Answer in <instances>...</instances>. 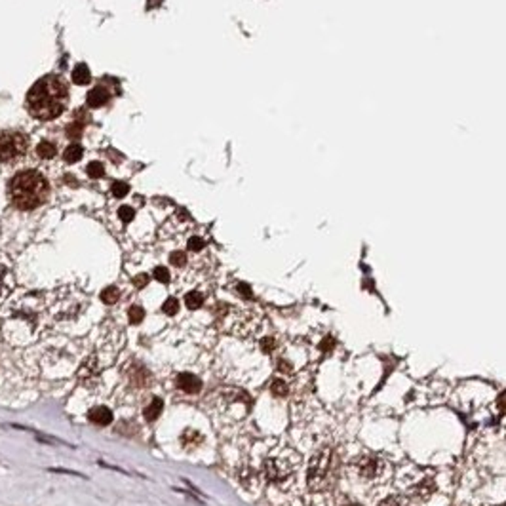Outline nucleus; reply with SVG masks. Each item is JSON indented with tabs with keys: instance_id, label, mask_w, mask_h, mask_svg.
I'll return each instance as SVG.
<instances>
[{
	"instance_id": "nucleus-1",
	"label": "nucleus",
	"mask_w": 506,
	"mask_h": 506,
	"mask_svg": "<svg viewBox=\"0 0 506 506\" xmlns=\"http://www.w3.org/2000/svg\"><path fill=\"white\" fill-rule=\"evenodd\" d=\"M69 103V88L61 76L48 75L37 80L27 94V111L32 119L48 120L57 119Z\"/></svg>"
},
{
	"instance_id": "nucleus-2",
	"label": "nucleus",
	"mask_w": 506,
	"mask_h": 506,
	"mask_svg": "<svg viewBox=\"0 0 506 506\" xmlns=\"http://www.w3.org/2000/svg\"><path fill=\"white\" fill-rule=\"evenodd\" d=\"M8 194L18 210L31 212L50 198V183L38 171H19L10 179Z\"/></svg>"
},
{
	"instance_id": "nucleus-3",
	"label": "nucleus",
	"mask_w": 506,
	"mask_h": 506,
	"mask_svg": "<svg viewBox=\"0 0 506 506\" xmlns=\"http://www.w3.org/2000/svg\"><path fill=\"white\" fill-rule=\"evenodd\" d=\"M40 324H38V313L29 306L16 305L10 311V316L4 322V333L10 341L16 343H27L37 337Z\"/></svg>"
},
{
	"instance_id": "nucleus-4",
	"label": "nucleus",
	"mask_w": 506,
	"mask_h": 506,
	"mask_svg": "<svg viewBox=\"0 0 506 506\" xmlns=\"http://www.w3.org/2000/svg\"><path fill=\"white\" fill-rule=\"evenodd\" d=\"M335 459L332 450H320L308 463V488L324 491L335 480Z\"/></svg>"
},
{
	"instance_id": "nucleus-5",
	"label": "nucleus",
	"mask_w": 506,
	"mask_h": 506,
	"mask_svg": "<svg viewBox=\"0 0 506 506\" xmlns=\"http://www.w3.org/2000/svg\"><path fill=\"white\" fill-rule=\"evenodd\" d=\"M297 469H299V457L291 451L269 457L267 463H265V474L278 488H288L289 483L295 480Z\"/></svg>"
},
{
	"instance_id": "nucleus-6",
	"label": "nucleus",
	"mask_w": 506,
	"mask_h": 506,
	"mask_svg": "<svg viewBox=\"0 0 506 506\" xmlns=\"http://www.w3.org/2000/svg\"><path fill=\"white\" fill-rule=\"evenodd\" d=\"M29 145L31 141L21 131H0V160L16 162L25 157Z\"/></svg>"
},
{
	"instance_id": "nucleus-7",
	"label": "nucleus",
	"mask_w": 506,
	"mask_h": 506,
	"mask_svg": "<svg viewBox=\"0 0 506 506\" xmlns=\"http://www.w3.org/2000/svg\"><path fill=\"white\" fill-rule=\"evenodd\" d=\"M354 472L358 474V478L363 481H369V483H377V481L387 480L388 474H390V466L385 459L375 455H363L360 459H356L354 463Z\"/></svg>"
},
{
	"instance_id": "nucleus-8",
	"label": "nucleus",
	"mask_w": 506,
	"mask_h": 506,
	"mask_svg": "<svg viewBox=\"0 0 506 506\" xmlns=\"http://www.w3.org/2000/svg\"><path fill=\"white\" fill-rule=\"evenodd\" d=\"M12 288H13L12 269L8 267L6 263H0V301L10 294V289Z\"/></svg>"
},
{
	"instance_id": "nucleus-9",
	"label": "nucleus",
	"mask_w": 506,
	"mask_h": 506,
	"mask_svg": "<svg viewBox=\"0 0 506 506\" xmlns=\"http://www.w3.org/2000/svg\"><path fill=\"white\" fill-rule=\"evenodd\" d=\"M177 387L181 388V390H185V392L194 394L200 390L202 382L200 379L196 375H193V373H181V375L177 377Z\"/></svg>"
},
{
	"instance_id": "nucleus-10",
	"label": "nucleus",
	"mask_w": 506,
	"mask_h": 506,
	"mask_svg": "<svg viewBox=\"0 0 506 506\" xmlns=\"http://www.w3.org/2000/svg\"><path fill=\"white\" fill-rule=\"evenodd\" d=\"M90 421L94 423V425H100V426H105L109 425L111 421H113V413H111V409L105 406H100V407H94L92 411H90Z\"/></svg>"
},
{
	"instance_id": "nucleus-11",
	"label": "nucleus",
	"mask_w": 506,
	"mask_h": 506,
	"mask_svg": "<svg viewBox=\"0 0 506 506\" xmlns=\"http://www.w3.org/2000/svg\"><path fill=\"white\" fill-rule=\"evenodd\" d=\"M107 101H109V92H107V88H103V86L94 88V90L88 94V105L94 107V109H97V107H103Z\"/></svg>"
},
{
	"instance_id": "nucleus-12",
	"label": "nucleus",
	"mask_w": 506,
	"mask_h": 506,
	"mask_svg": "<svg viewBox=\"0 0 506 506\" xmlns=\"http://www.w3.org/2000/svg\"><path fill=\"white\" fill-rule=\"evenodd\" d=\"M90 78H92V75H90V69H88L84 63L76 65L75 69H73V80H75V84H80V86H84V84H88V82H90Z\"/></svg>"
},
{
	"instance_id": "nucleus-13",
	"label": "nucleus",
	"mask_w": 506,
	"mask_h": 506,
	"mask_svg": "<svg viewBox=\"0 0 506 506\" xmlns=\"http://www.w3.org/2000/svg\"><path fill=\"white\" fill-rule=\"evenodd\" d=\"M379 506H415V502L409 497H404V495H390L385 500H381Z\"/></svg>"
},
{
	"instance_id": "nucleus-14",
	"label": "nucleus",
	"mask_w": 506,
	"mask_h": 506,
	"mask_svg": "<svg viewBox=\"0 0 506 506\" xmlns=\"http://www.w3.org/2000/svg\"><path fill=\"white\" fill-rule=\"evenodd\" d=\"M37 155L44 160H52V158L57 155V149L56 145L50 143V141H42V143L37 147Z\"/></svg>"
},
{
	"instance_id": "nucleus-15",
	"label": "nucleus",
	"mask_w": 506,
	"mask_h": 506,
	"mask_svg": "<svg viewBox=\"0 0 506 506\" xmlns=\"http://www.w3.org/2000/svg\"><path fill=\"white\" fill-rule=\"evenodd\" d=\"M164 409V402L160 398H155V400L150 402V406L145 409V419L147 421H155L162 413Z\"/></svg>"
},
{
	"instance_id": "nucleus-16",
	"label": "nucleus",
	"mask_w": 506,
	"mask_h": 506,
	"mask_svg": "<svg viewBox=\"0 0 506 506\" xmlns=\"http://www.w3.org/2000/svg\"><path fill=\"white\" fill-rule=\"evenodd\" d=\"M82 158V147L80 145H69L67 149H65V152H63V160L65 162H78Z\"/></svg>"
},
{
	"instance_id": "nucleus-17",
	"label": "nucleus",
	"mask_w": 506,
	"mask_h": 506,
	"mask_svg": "<svg viewBox=\"0 0 506 506\" xmlns=\"http://www.w3.org/2000/svg\"><path fill=\"white\" fill-rule=\"evenodd\" d=\"M202 303H204V295L198 294V291H191V294L185 295V305H187V308H191V311L200 308Z\"/></svg>"
},
{
	"instance_id": "nucleus-18",
	"label": "nucleus",
	"mask_w": 506,
	"mask_h": 506,
	"mask_svg": "<svg viewBox=\"0 0 506 506\" xmlns=\"http://www.w3.org/2000/svg\"><path fill=\"white\" fill-rule=\"evenodd\" d=\"M101 299H103V303H107V305H114L116 301L120 299V294H119V289L116 288H107L103 294H101Z\"/></svg>"
},
{
	"instance_id": "nucleus-19",
	"label": "nucleus",
	"mask_w": 506,
	"mask_h": 506,
	"mask_svg": "<svg viewBox=\"0 0 506 506\" xmlns=\"http://www.w3.org/2000/svg\"><path fill=\"white\" fill-rule=\"evenodd\" d=\"M270 390H272V394H275V396H280V398L288 396V385H286L284 381H280V379H275V381H272V385H270Z\"/></svg>"
},
{
	"instance_id": "nucleus-20",
	"label": "nucleus",
	"mask_w": 506,
	"mask_h": 506,
	"mask_svg": "<svg viewBox=\"0 0 506 506\" xmlns=\"http://www.w3.org/2000/svg\"><path fill=\"white\" fill-rule=\"evenodd\" d=\"M111 193H113V196H116V198H122V196L130 193V185L124 181H116L113 187H111Z\"/></svg>"
},
{
	"instance_id": "nucleus-21",
	"label": "nucleus",
	"mask_w": 506,
	"mask_h": 506,
	"mask_svg": "<svg viewBox=\"0 0 506 506\" xmlns=\"http://www.w3.org/2000/svg\"><path fill=\"white\" fill-rule=\"evenodd\" d=\"M497 411H499V419L502 426H506V392H502L497 400Z\"/></svg>"
},
{
	"instance_id": "nucleus-22",
	"label": "nucleus",
	"mask_w": 506,
	"mask_h": 506,
	"mask_svg": "<svg viewBox=\"0 0 506 506\" xmlns=\"http://www.w3.org/2000/svg\"><path fill=\"white\" fill-rule=\"evenodd\" d=\"M145 318V311L141 306H131L130 308V322L131 324H141Z\"/></svg>"
},
{
	"instance_id": "nucleus-23",
	"label": "nucleus",
	"mask_w": 506,
	"mask_h": 506,
	"mask_svg": "<svg viewBox=\"0 0 506 506\" xmlns=\"http://www.w3.org/2000/svg\"><path fill=\"white\" fill-rule=\"evenodd\" d=\"M177 308H179V301L175 299V297H169V299H166V303L162 305V311L166 314H169V316H174V314L177 313Z\"/></svg>"
},
{
	"instance_id": "nucleus-24",
	"label": "nucleus",
	"mask_w": 506,
	"mask_h": 506,
	"mask_svg": "<svg viewBox=\"0 0 506 506\" xmlns=\"http://www.w3.org/2000/svg\"><path fill=\"white\" fill-rule=\"evenodd\" d=\"M169 263H171L174 267H183V265L187 263V255H185L183 251H174V253L169 255Z\"/></svg>"
},
{
	"instance_id": "nucleus-25",
	"label": "nucleus",
	"mask_w": 506,
	"mask_h": 506,
	"mask_svg": "<svg viewBox=\"0 0 506 506\" xmlns=\"http://www.w3.org/2000/svg\"><path fill=\"white\" fill-rule=\"evenodd\" d=\"M152 276H155L158 282H162V284H168L169 282V272L166 267H157L155 272H152Z\"/></svg>"
},
{
	"instance_id": "nucleus-26",
	"label": "nucleus",
	"mask_w": 506,
	"mask_h": 506,
	"mask_svg": "<svg viewBox=\"0 0 506 506\" xmlns=\"http://www.w3.org/2000/svg\"><path fill=\"white\" fill-rule=\"evenodd\" d=\"M103 174H105V168H103L101 164L94 162L88 166V175H90V177H103Z\"/></svg>"
},
{
	"instance_id": "nucleus-27",
	"label": "nucleus",
	"mask_w": 506,
	"mask_h": 506,
	"mask_svg": "<svg viewBox=\"0 0 506 506\" xmlns=\"http://www.w3.org/2000/svg\"><path fill=\"white\" fill-rule=\"evenodd\" d=\"M188 250L191 251H200L204 246H206V242L202 240L200 236H193V238H188Z\"/></svg>"
},
{
	"instance_id": "nucleus-28",
	"label": "nucleus",
	"mask_w": 506,
	"mask_h": 506,
	"mask_svg": "<svg viewBox=\"0 0 506 506\" xmlns=\"http://www.w3.org/2000/svg\"><path fill=\"white\" fill-rule=\"evenodd\" d=\"M133 215H135V213H133L131 207H120V219H122L124 223H130L131 219H133Z\"/></svg>"
},
{
	"instance_id": "nucleus-29",
	"label": "nucleus",
	"mask_w": 506,
	"mask_h": 506,
	"mask_svg": "<svg viewBox=\"0 0 506 506\" xmlns=\"http://www.w3.org/2000/svg\"><path fill=\"white\" fill-rule=\"evenodd\" d=\"M261 349L265 350V352H270V350L275 349V341H272V339H269V337L263 339V341H261Z\"/></svg>"
},
{
	"instance_id": "nucleus-30",
	"label": "nucleus",
	"mask_w": 506,
	"mask_h": 506,
	"mask_svg": "<svg viewBox=\"0 0 506 506\" xmlns=\"http://www.w3.org/2000/svg\"><path fill=\"white\" fill-rule=\"evenodd\" d=\"M133 282H135V286H138V288H145V286H147V282H149V276L141 275V276H138V278H135Z\"/></svg>"
},
{
	"instance_id": "nucleus-31",
	"label": "nucleus",
	"mask_w": 506,
	"mask_h": 506,
	"mask_svg": "<svg viewBox=\"0 0 506 506\" xmlns=\"http://www.w3.org/2000/svg\"><path fill=\"white\" fill-rule=\"evenodd\" d=\"M344 506H360V505H358V502H347Z\"/></svg>"
},
{
	"instance_id": "nucleus-32",
	"label": "nucleus",
	"mask_w": 506,
	"mask_h": 506,
	"mask_svg": "<svg viewBox=\"0 0 506 506\" xmlns=\"http://www.w3.org/2000/svg\"><path fill=\"white\" fill-rule=\"evenodd\" d=\"M499 506H506V502H505V505H499Z\"/></svg>"
}]
</instances>
